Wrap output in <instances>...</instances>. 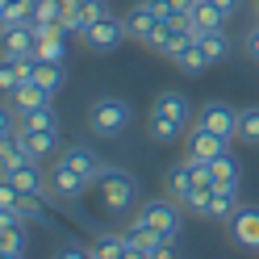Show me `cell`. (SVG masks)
I'll list each match as a JSON object with an SVG mask.
<instances>
[{
	"label": "cell",
	"mask_w": 259,
	"mask_h": 259,
	"mask_svg": "<svg viewBox=\"0 0 259 259\" xmlns=\"http://www.w3.org/2000/svg\"><path fill=\"white\" fill-rule=\"evenodd\" d=\"M21 130H59V121H55V109H51V105H42V109H29V113H21Z\"/></svg>",
	"instance_id": "cell-26"
},
{
	"label": "cell",
	"mask_w": 259,
	"mask_h": 259,
	"mask_svg": "<svg viewBox=\"0 0 259 259\" xmlns=\"http://www.w3.org/2000/svg\"><path fill=\"white\" fill-rule=\"evenodd\" d=\"M29 21H34V0H5L0 5V29L29 25Z\"/></svg>",
	"instance_id": "cell-20"
},
{
	"label": "cell",
	"mask_w": 259,
	"mask_h": 259,
	"mask_svg": "<svg viewBox=\"0 0 259 259\" xmlns=\"http://www.w3.org/2000/svg\"><path fill=\"white\" fill-rule=\"evenodd\" d=\"M63 163L79 167V171H84V176H88L92 184L101 180V171L109 167V163H101V155H96V151H88V147H67V151H63Z\"/></svg>",
	"instance_id": "cell-16"
},
{
	"label": "cell",
	"mask_w": 259,
	"mask_h": 259,
	"mask_svg": "<svg viewBox=\"0 0 259 259\" xmlns=\"http://www.w3.org/2000/svg\"><path fill=\"white\" fill-rule=\"evenodd\" d=\"M255 9H259V0H255Z\"/></svg>",
	"instance_id": "cell-33"
},
{
	"label": "cell",
	"mask_w": 259,
	"mask_h": 259,
	"mask_svg": "<svg viewBox=\"0 0 259 259\" xmlns=\"http://www.w3.org/2000/svg\"><path fill=\"white\" fill-rule=\"evenodd\" d=\"M125 25H130V38H138V42H147V34L159 25V17H155V9L147 5V0H138L134 9L125 13Z\"/></svg>",
	"instance_id": "cell-17"
},
{
	"label": "cell",
	"mask_w": 259,
	"mask_h": 259,
	"mask_svg": "<svg viewBox=\"0 0 259 259\" xmlns=\"http://www.w3.org/2000/svg\"><path fill=\"white\" fill-rule=\"evenodd\" d=\"M197 42H201V51L209 59V67H218V63L230 59V38H226V29H209V34H201Z\"/></svg>",
	"instance_id": "cell-19"
},
{
	"label": "cell",
	"mask_w": 259,
	"mask_h": 259,
	"mask_svg": "<svg viewBox=\"0 0 259 259\" xmlns=\"http://www.w3.org/2000/svg\"><path fill=\"white\" fill-rule=\"evenodd\" d=\"M213 184H197V188H192L188 192V201H184V209H188V213H197V218H209V205H213Z\"/></svg>",
	"instance_id": "cell-24"
},
{
	"label": "cell",
	"mask_w": 259,
	"mask_h": 259,
	"mask_svg": "<svg viewBox=\"0 0 259 259\" xmlns=\"http://www.w3.org/2000/svg\"><path fill=\"white\" fill-rule=\"evenodd\" d=\"M21 84V67L17 59H5V67H0V88H5V96H13V88Z\"/></svg>",
	"instance_id": "cell-28"
},
{
	"label": "cell",
	"mask_w": 259,
	"mask_h": 259,
	"mask_svg": "<svg viewBox=\"0 0 259 259\" xmlns=\"http://www.w3.org/2000/svg\"><path fill=\"white\" fill-rule=\"evenodd\" d=\"M96 192H101L109 213H130V209L142 201V188H138V180L125 167H105L101 180H96Z\"/></svg>",
	"instance_id": "cell-3"
},
{
	"label": "cell",
	"mask_w": 259,
	"mask_h": 259,
	"mask_svg": "<svg viewBox=\"0 0 259 259\" xmlns=\"http://www.w3.org/2000/svg\"><path fill=\"white\" fill-rule=\"evenodd\" d=\"M59 255H63V259H84V255H92V247H84V242H63Z\"/></svg>",
	"instance_id": "cell-31"
},
{
	"label": "cell",
	"mask_w": 259,
	"mask_h": 259,
	"mask_svg": "<svg viewBox=\"0 0 259 259\" xmlns=\"http://www.w3.org/2000/svg\"><path fill=\"white\" fill-rule=\"evenodd\" d=\"M21 218L25 222H46V197H38V192H21Z\"/></svg>",
	"instance_id": "cell-27"
},
{
	"label": "cell",
	"mask_w": 259,
	"mask_h": 259,
	"mask_svg": "<svg viewBox=\"0 0 259 259\" xmlns=\"http://www.w3.org/2000/svg\"><path fill=\"white\" fill-rule=\"evenodd\" d=\"M226 21H230V13H226L218 0H197L192 5V38H201V34H209V29H226Z\"/></svg>",
	"instance_id": "cell-11"
},
{
	"label": "cell",
	"mask_w": 259,
	"mask_h": 259,
	"mask_svg": "<svg viewBox=\"0 0 259 259\" xmlns=\"http://www.w3.org/2000/svg\"><path fill=\"white\" fill-rule=\"evenodd\" d=\"M0 51H5V59H29V55H38L34 25H13V29H0Z\"/></svg>",
	"instance_id": "cell-9"
},
{
	"label": "cell",
	"mask_w": 259,
	"mask_h": 259,
	"mask_svg": "<svg viewBox=\"0 0 259 259\" xmlns=\"http://www.w3.org/2000/svg\"><path fill=\"white\" fill-rule=\"evenodd\" d=\"M0 255L5 259H21L25 255V230L21 226H5V230H0Z\"/></svg>",
	"instance_id": "cell-23"
},
{
	"label": "cell",
	"mask_w": 259,
	"mask_h": 259,
	"mask_svg": "<svg viewBox=\"0 0 259 259\" xmlns=\"http://www.w3.org/2000/svg\"><path fill=\"white\" fill-rule=\"evenodd\" d=\"M238 213V184H222L209 205V222H230Z\"/></svg>",
	"instance_id": "cell-18"
},
{
	"label": "cell",
	"mask_w": 259,
	"mask_h": 259,
	"mask_svg": "<svg viewBox=\"0 0 259 259\" xmlns=\"http://www.w3.org/2000/svg\"><path fill=\"white\" fill-rule=\"evenodd\" d=\"M197 188V159H180V163H171L167 167V197H176V201H188V192Z\"/></svg>",
	"instance_id": "cell-12"
},
{
	"label": "cell",
	"mask_w": 259,
	"mask_h": 259,
	"mask_svg": "<svg viewBox=\"0 0 259 259\" xmlns=\"http://www.w3.org/2000/svg\"><path fill=\"white\" fill-rule=\"evenodd\" d=\"M46 176H51V201H55V205H75V201L92 188L88 176L79 171V167H71V163H63V159H59Z\"/></svg>",
	"instance_id": "cell-5"
},
{
	"label": "cell",
	"mask_w": 259,
	"mask_h": 259,
	"mask_svg": "<svg viewBox=\"0 0 259 259\" xmlns=\"http://www.w3.org/2000/svg\"><path fill=\"white\" fill-rule=\"evenodd\" d=\"M188 125H192V105L184 92H159L155 105H151V117H147V134L151 142H180L188 138Z\"/></svg>",
	"instance_id": "cell-1"
},
{
	"label": "cell",
	"mask_w": 259,
	"mask_h": 259,
	"mask_svg": "<svg viewBox=\"0 0 259 259\" xmlns=\"http://www.w3.org/2000/svg\"><path fill=\"white\" fill-rule=\"evenodd\" d=\"M17 138H21L25 155H29V159H38V163H42L51 151H59V130H21Z\"/></svg>",
	"instance_id": "cell-13"
},
{
	"label": "cell",
	"mask_w": 259,
	"mask_h": 259,
	"mask_svg": "<svg viewBox=\"0 0 259 259\" xmlns=\"http://www.w3.org/2000/svg\"><path fill=\"white\" fill-rule=\"evenodd\" d=\"M9 101L17 105V113H29V109L51 105V101H55V92H46L38 79H25V84H17V88H13V96H9Z\"/></svg>",
	"instance_id": "cell-14"
},
{
	"label": "cell",
	"mask_w": 259,
	"mask_h": 259,
	"mask_svg": "<svg viewBox=\"0 0 259 259\" xmlns=\"http://www.w3.org/2000/svg\"><path fill=\"white\" fill-rule=\"evenodd\" d=\"M130 38V25L121 17H101V21H92L84 29V46L96 55H109V51H117V46Z\"/></svg>",
	"instance_id": "cell-6"
},
{
	"label": "cell",
	"mask_w": 259,
	"mask_h": 259,
	"mask_svg": "<svg viewBox=\"0 0 259 259\" xmlns=\"http://www.w3.org/2000/svg\"><path fill=\"white\" fill-rule=\"evenodd\" d=\"M218 5L226 9V13H230V17H234V13H238V5H242V0H218Z\"/></svg>",
	"instance_id": "cell-32"
},
{
	"label": "cell",
	"mask_w": 259,
	"mask_h": 259,
	"mask_svg": "<svg viewBox=\"0 0 259 259\" xmlns=\"http://www.w3.org/2000/svg\"><path fill=\"white\" fill-rule=\"evenodd\" d=\"M242 51H247V59H251V63H259V25H251V29H247V38H242Z\"/></svg>",
	"instance_id": "cell-29"
},
{
	"label": "cell",
	"mask_w": 259,
	"mask_h": 259,
	"mask_svg": "<svg viewBox=\"0 0 259 259\" xmlns=\"http://www.w3.org/2000/svg\"><path fill=\"white\" fill-rule=\"evenodd\" d=\"M130 101H121V96H96V101L88 105V130L96 138H121L130 130Z\"/></svg>",
	"instance_id": "cell-2"
},
{
	"label": "cell",
	"mask_w": 259,
	"mask_h": 259,
	"mask_svg": "<svg viewBox=\"0 0 259 259\" xmlns=\"http://www.w3.org/2000/svg\"><path fill=\"white\" fill-rule=\"evenodd\" d=\"M230 234L238 247L259 251V205H238V213L230 218Z\"/></svg>",
	"instance_id": "cell-10"
},
{
	"label": "cell",
	"mask_w": 259,
	"mask_h": 259,
	"mask_svg": "<svg viewBox=\"0 0 259 259\" xmlns=\"http://www.w3.org/2000/svg\"><path fill=\"white\" fill-rule=\"evenodd\" d=\"M222 151H230V138H222L218 130H209L201 121L188 125V155L192 159H218Z\"/></svg>",
	"instance_id": "cell-8"
},
{
	"label": "cell",
	"mask_w": 259,
	"mask_h": 259,
	"mask_svg": "<svg viewBox=\"0 0 259 259\" xmlns=\"http://www.w3.org/2000/svg\"><path fill=\"white\" fill-rule=\"evenodd\" d=\"M34 79H38V84H42L46 92H59L63 84H67V71H63V63H46V59H38Z\"/></svg>",
	"instance_id": "cell-22"
},
{
	"label": "cell",
	"mask_w": 259,
	"mask_h": 259,
	"mask_svg": "<svg viewBox=\"0 0 259 259\" xmlns=\"http://www.w3.org/2000/svg\"><path fill=\"white\" fill-rule=\"evenodd\" d=\"M238 113L242 109H234L230 101H205L197 109V121L209 125V130H218L222 138H238Z\"/></svg>",
	"instance_id": "cell-7"
},
{
	"label": "cell",
	"mask_w": 259,
	"mask_h": 259,
	"mask_svg": "<svg viewBox=\"0 0 259 259\" xmlns=\"http://www.w3.org/2000/svg\"><path fill=\"white\" fill-rule=\"evenodd\" d=\"M92 259H130V242L125 234H113V230H101V234H92Z\"/></svg>",
	"instance_id": "cell-15"
},
{
	"label": "cell",
	"mask_w": 259,
	"mask_h": 259,
	"mask_svg": "<svg viewBox=\"0 0 259 259\" xmlns=\"http://www.w3.org/2000/svg\"><path fill=\"white\" fill-rule=\"evenodd\" d=\"M138 222H147L151 230L159 238H167V242H180V230H184V218H180V201L176 197H151V201H142L138 205Z\"/></svg>",
	"instance_id": "cell-4"
},
{
	"label": "cell",
	"mask_w": 259,
	"mask_h": 259,
	"mask_svg": "<svg viewBox=\"0 0 259 259\" xmlns=\"http://www.w3.org/2000/svg\"><path fill=\"white\" fill-rule=\"evenodd\" d=\"M84 9H88V17H92V21H101V17H113L109 0H84Z\"/></svg>",
	"instance_id": "cell-30"
},
{
	"label": "cell",
	"mask_w": 259,
	"mask_h": 259,
	"mask_svg": "<svg viewBox=\"0 0 259 259\" xmlns=\"http://www.w3.org/2000/svg\"><path fill=\"white\" fill-rule=\"evenodd\" d=\"M238 138L247 142V147H259V105L238 113Z\"/></svg>",
	"instance_id": "cell-25"
},
{
	"label": "cell",
	"mask_w": 259,
	"mask_h": 259,
	"mask_svg": "<svg viewBox=\"0 0 259 259\" xmlns=\"http://www.w3.org/2000/svg\"><path fill=\"white\" fill-rule=\"evenodd\" d=\"M209 171H213L218 188H222V184H238V180H242V167H238V159H234L230 151H222L218 159H209Z\"/></svg>",
	"instance_id": "cell-21"
}]
</instances>
